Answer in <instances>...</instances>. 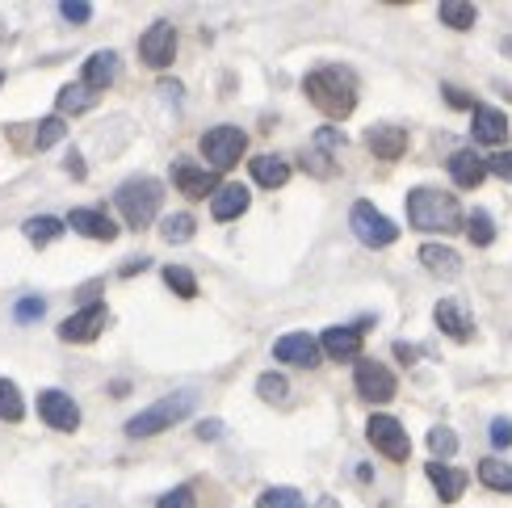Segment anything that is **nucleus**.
Listing matches in <instances>:
<instances>
[{"label":"nucleus","mask_w":512,"mask_h":508,"mask_svg":"<svg viewBox=\"0 0 512 508\" xmlns=\"http://www.w3.org/2000/svg\"><path fill=\"white\" fill-rule=\"evenodd\" d=\"M303 93H307V101H311L324 118L340 122V118H349V114L357 110V72L345 68V63H328V68H315V72H307V80H303Z\"/></svg>","instance_id":"f257e3e1"},{"label":"nucleus","mask_w":512,"mask_h":508,"mask_svg":"<svg viewBox=\"0 0 512 508\" xmlns=\"http://www.w3.org/2000/svg\"><path fill=\"white\" fill-rule=\"evenodd\" d=\"M408 219L420 231H441V236H454L466 227V215L454 194L445 189H412L408 194Z\"/></svg>","instance_id":"f03ea898"},{"label":"nucleus","mask_w":512,"mask_h":508,"mask_svg":"<svg viewBox=\"0 0 512 508\" xmlns=\"http://www.w3.org/2000/svg\"><path fill=\"white\" fill-rule=\"evenodd\" d=\"M194 404H198V391H189V387L164 395V399H156L152 408H143L139 416L126 420V437H156L164 429H173L177 420H185L189 412H194Z\"/></svg>","instance_id":"7ed1b4c3"},{"label":"nucleus","mask_w":512,"mask_h":508,"mask_svg":"<svg viewBox=\"0 0 512 508\" xmlns=\"http://www.w3.org/2000/svg\"><path fill=\"white\" fill-rule=\"evenodd\" d=\"M118 210H122V219L131 223L135 231H143L147 223H152L160 215V202H164V185L156 177H135V181H126L118 185V194H114Z\"/></svg>","instance_id":"20e7f679"},{"label":"nucleus","mask_w":512,"mask_h":508,"mask_svg":"<svg viewBox=\"0 0 512 508\" xmlns=\"http://www.w3.org/2000/svg\"><path fill=\"white\" fill-rule=\"evenodd\" d=\"M244 152H248V135L240 126H215V131L202 135V156L215 173H227L231 164H240Z\"/></svg>","instance_id":"39448f33"},{"label":"nucleus","mask_w":512,"mask_h":508,"mask_svg":"<svg viewBox=\"0 0 512 508\" xmlns=\"http://www.w3.org/2000/svg\"><path fill=\"white\" fill-rule=\"evenodd\" d=\"M349 223H353L357 240L366 244V248H387V244H395V240H399V227H395L387 215H382V210H378L374 202H353Z\"/></svg>","instance_id":"423d86ee"},{"label":"nucleus","mask_w":512,"mask_h":508,"mask_svg":"<svg viewBox=\"0 0 512 508\" xmlns=\"http://www.w3.org/2000/svg\"><path fill=\"white\" fill-rule=\"evenodd\" d=\"M366 437H370V446H374L382 458H391V462H408V454H412V437H408V429H403L399 420L387 416V412L370 416Z\"/></svg>","instance_id":"0eeeda50"},{"label":"nucleus","mask_w":512,"mask_h":508,"mask_svg":"<svg viewBox=\"0 0 512 508\" xmlns=\"http://www.w3.org/2000/svg\"><path fill=\"white\" fill-rule=\"evenodd\" d=\"M353 383H357V395L366 399V404H391L395 399V374L382 366V362H370V357H357L353 366Z\"/></svg>","instance_id":"6e6552de"},{"label":"nucleus","mask_w":512,"mask_h":508,"mask_svg":"<svg viewBox=\"0 0 512 508\" xmlns=\"http://www.w3.org/2000/svg\"><path fill=\"white\" fill-rule=\"evenodd\" d=\"M139 59L147 63V68H156V72H164L168 63L177 59V30H173V21H152V26L143 30Z\"/></svg>","instance_id":"1a4fd4ad"},{"label":"nucleus","mask_w":512,"mask_h":508,"mask_svg":"<svg viewBox=\"0 0 512 508\" xmlns=\"http://www.w3.org/2000/svg\"><path fill=\"white\" fill-rule=\"evenodd\" d=\"M374 328V320L366 315V320H357L349 328H328L324 336H319V353L332 357V362H357L361 353V336H366Z\"/></svg>","instance_id":"9d476101"},{"label":"nucleus","mask_w":512,"mask_h":508,"mask_svg":"<svg viewBox=\"0 0 512 508\" xmlns=\"http://www.w3.org/2000/svg\"><path fill=\"white\" fill-rule=\"evenodd\" d=\"M273 357L286 366H298V370H315L324 362V353H319V341L311 332H286L273 341Z\"/></svg>","instance_id":"9b49d317"},{"label":"nucleus","mask_w":512,"mask_h":508,"mask_svg":"<svg viewBox=\"0 0 512 508\" xmlns=\"http://www.w3.org/2000/svg\"><path fill=\"white\" fill-rule=\"evenodd\" d=\"M105 324H110V311H105V303H84L72 320L59 324V336H63V341H76V345H89V341H97V336L105 332Z\"/></svg>","instance_id":"f8f14e48"},{"label":"nucleus","mask_w":512,"mask_h":508,"mask_svg":"<svg viewBox=\"0 0 512 508\" xmlns=\"http://www.w3.org/2000/svg\"><path fill=\"white\" fill-rule=\"evenodd\" d=\"M38 416L59 433H76L80 429V408L72 404V395H63V391H42L38 395Z\"/></svg>","instance_id":"ddd939ff"},{"label":"nucleus","mask_w":512,"mask_h":508,"mask_svg":"<svg viewBox=\"0 0 512 508\" xmlns=\"http://www.w3.org/2000/svg\"><path fill=\"white\" fill-rule=\"evenodd\" d=\"M366 147L378 160H403L408 156V131L399 122H378L366 131Z\"/></svg>","instance_id":"4468645a"},{"label":"nucleus","mask_w":512,"mask_h":508,"mask_svg":"<svg viewBox=\"0 0 512 508\" xmlns=\"http://www.w3.org/2000/svg\"><path fill=\"white\" fill-rule=\"evenodd\" d=\"M63 227H72V231H80V236L101 240V244H110V240L118 236V223L105 219V210H93V206H76Z\"/></svg>","instance_id":"2eb2a0df"},{"label":"nucleus","mask_w":512,"mask_h":508,"mask_svg":"<svg viewBox=\"0 0 512 508\" xmlns=\"http://www.w3.org/2000/svg\"><path fill=\"white\" fill-rule=\"evenodd\" d=\"M433 320H437V328L450 336V341H458V345H466L475 336V324H471V315H466V307L462 303H454V299H441L437 307H433Z\"/></svg>","instance_id":"dca6fc26"},{"label":"nucleus","mask_w":512,"mask_h":508,"mask_svg":"<svg viewBox=\"0 0 512 508\" xmlns=\"http://www.w3.org/2000/svg\"><path fill=\"white\" fill-rule=\"evenodd\" d=\"M471 135H475V143H483V147H504V139H508V118L496 110V105H475Z\"/></svg>","instance_id":"f3484780"},{"label":"nucleus","mask_w":512,"mask_h":508,"mask_svg":"<svg viewBox=\"0 0 512 508\" xmlns=\"http://www.w3.org/2000/svg\"><path fill=\"white\" fill-rule=\"evenodd\" d=\"M248 185H236V181H231V185H219L215 189V198H210V215H215L219 223H231V219H240L244 215V210H248Z\"/></svg>","instance_id":"a211bd4d"},{"label":"nucleus","mask_w":512,"mask_h":508,"mask_svg":"<svg viewBox=\"0 0 512 508\" xmlns=\"http://www.w3.org/2000/svg\"><path fill=\"white\" fill-rule=\"evenodd\" d=\"M424 475H429V483L437 488V500H445V504H454V500L466 492V471H458V467L429 462V467H424Z\"/></svg>","instance_id":"6ab92c4d"},{"label":"nucleus","mask_w":512,"mask_h":508,"mask_svg":"<svg viewBox=\"0 0 512 508\" xmlns=\"http://www.w3.org/2000/svg\"><path fill=\"white\" fill-rule=\"evenodd\" d=\"M114 76H118V55H114V51H97V55L84 59L80 84H89L93 93H101L105 84H114Z\"/></svg>","instance_id":"aec40b11"},{"label":"nucleus","mask_w":512,"mask_h":508,"mask_svg":"<svg viewBox=\"0 0 512 508\" xmlns=\"http://www.w3.org/2000/svg\"><path fill=\"white\" fill-rule=\"evenodd\" d=\"M173 185L181 189L185 198H206V194H215V173H206V168H194V164H177L173 168Z\"/></svg>","instance_id":"412c9836"},{"label":"nucleus","mask_w":512,"mask_h":508,"mask_svg":"<svg viewBox=\"0 0 512 508\" xmlns=\"http://www.w3.org/2000/svg\"><path fill=\"white\" fill-rule=\"evenodd\" d=\"M248 168H252V181L265 189H282L290 181V164L282 156H256Z\"/></svg>","instance_id":"4be33fe9"},{"label":"nucleus","mask_w":512,"mask_h":508,"mask_svg":"<svg viewBox=\"0 0 512 508\" xmlns=\"http://www.w3.org/2000/svg\"><path fill=\"white\" fill-rule=\"evenodd\" d=\"M450 177H454L458 185H466V189H479L483 177H487V164H483L475 152H454V156H450Z\"/></svg>","instance_id":"5701e85b"},{"label":"nucleus","mask_w":512,"mask_h":508,"mask_svg":"<svg viewBox=\"0 0 512 508\" xmlns=\"http://www.w3.org/2000/svg\"><path fill=\"white\" fill-rule=\"evenodd\" d=\"M420 265L441 273V278H454V273L462 269V257H458L454 248H445V244H424L420 248Z\"/></svg>","instance_id":"b1692460"},{"label":"nucleus","mask_w":512,"mask_h":508,"mask_svg":"<svg viewBox=\"0 0 512 508\" xmlns=\"http://www.w3.org/2000/svg\"><path fill=\"white\" fill-rule=\"evenodd\" d=\"M55 105H59V114H84V110H93V105H97V93L89 89V84L76 80V84H63Z\"/></svg>","instance_id":"393cba45"},{"label":"nucleus","mask_w":512,"mask_h":508,"mask_svg":"<svg viewBox=\"0 0 512 508\" xmlns=\"http://www.w3.org/2000/svg\"><path fill=\"white\" fill-rule=\"evenodd\" d=\"M21 231H26V240L30 244H55L59 236H63V219H55V215H34V219H26V227H21Z\"/></svg>","instance_id":"a878e982"},{"label":"nucleus","mask_w":512,"mask_h":508,"mask_svg":"<svg viewBox=\"0 0 512 508\" xmlns=\"http://www.w3.org/2000/svg\"><path fill=\"white\" fill-rule=\"evenodd\" d=\"M437 13H441V21H445L450 30H471L475 17H479V9H475V5H462V0H441Z\"/></svg>","instance_id":"bb28decb"},{"label":"nucleus","mask_w":512,"mask_h":508,"mask_svg":"<svg viewBox=\"0 0 512 508\" xmlns=\"http://www.w3.org/2000/svg\"><path fill=\"white\" fill-rule=\"evenodd\" d=\"M479 479L487 483V488H496V492H508L512 496V467L500 458H483L479 462Z\"/></svg>","instance_id":"cd10ccee"},{"label":"nucleus","mask_w":512,"mask_h":508,"mask_svg":"<svg viewBox=\"0 0 512 508\" xmlns=\"http://www.w3.org/2000/svg\"><path fill=\"white\" fill-rule=\"evenodd\" d=\"M194 231H198V219L185 215V210H181V215H168V219L160 223V236H164L168 244H185L189 236H194Z\"/></svg>","instance_id":"c85d7f7f"},{"label":"nucleus","mask_w":512,"mask_h":508,"mask_svg":"<svg viewBox=\"0 0 512 508\" xmlns=\"http://www.w3.org/2000/svg\"><path fill=\"white\" fill-rule=\"evenodd\" d=\"M164 286H173V294H181V299H194L198 294V278L185 265H164Z\"/></svg>","instance_id":"c756f323"},{"label":"nucleus","mask_w":512,"mask_h":508,"mask_svg":"<svg viewBox=\"0 0 512 508\" xmlns=\"http://www.w3.org/2000/svg\"><path fill=\"white\" fill-rule=\"evenodd\" d=\"M466 231H471V240L479 244V248H487L496 240V223H492V215H487V210H471V215H466Z\"/></svg>","instance_id":"7c9ffc66"},{"label":"nucleus","mask_w":512,"mask_h":508,"mask_svg":"<svg viewBox=\"0 0 512 508\" xmlns=\"http://www.w3.org/2000/svg\"><path fill=\"white\" fill-rule=\"evenodd\" d=\"M63 135H68V122H63V118H42L38 135H34V147H38V152H47V147H55Z\"/></svg>","instance_id":"2f4dec72"},{"label":"nucleus","mask_w":512,"mask_h":508,"mask_svg":"<svg viewBox=\"0 0 512 508\" xmlns=\"http://www.w3.org/2000/svg\"><path fill=\"white\" fill-rule=\"evenodd\" d=\"M26 404H21V391L9 383V378H0V420H21Z\"/></svg>","instance_id":"473e14b6"},{"label":"nucleus","mask_w":512,"mask_h":508,"mask_svg":"<svg viewBox=\"0 0 512 508\" xmlns=\"http://www.w3.org/2000/svg\"><path fill=\"white\" fill-rule=\"evenodd\" d=\"M256 508H307V504L294 488H269V492H261Z\"/></svg>","instance_id":"72a5a7b5"},{"label":"nucleus","mask_w":512,"mask_h":508,"mask_svg":"<svg viewBox=\"0 0 512 508\" xmlns=\"http://www.w3.org/2000/svg\"><path fill=\"white\" fill-rule=\"evenodd\" d=\"M256 391H261V399H269V404H286V399H290V383L282 374H261Z\"/></svg>","instance_id":"f704fd0d"},{"label":"nucleus","mask_w":512,"mask_h":508,"mask_svg":"<svg viewBox=\"0 0 512 508\" xmlns=\"http://www.w3.org/2000/svg\"><path fill=\"white\" fill-rule=\"evenodd\" d=\"M429 450L437 454V462H441V458H450V454H458V437H454V429H445V425L429 429Z\"/></svg>","instance_id":"c9c22d12"},{"label":"nucleus","mask_w":512,"mask_h":508,"mask_svg":"<svg viewBox=\"0 0 512 508\" xmlns=\"http://www.w3.org/2000/svg\"><path fill=\"white\" fill-rule=\"evenodd\" d=\"M340 147H345V135H340L336 126H319L315 131V152L332 160V152H340Z\"/></svg>","instance_id":"e433bc0d"},{"label":"nucleus","mask_w":512,"mask_h":508,"mask_svg":"<svg viewBox=\"0 0 512 508\" xmlns=\"http://www.w3.org/2000/svg\"><path fill=\"white\" fill-rule=\"evenodd\" d=\"M42 311H47V299H42V294H30V299H21V303H17L13 315H17V324H34Z\"/></svg>","instance_id":"4c0bfd02"},{"label":"nucleus","mask_w":512,"mask_h":508,"mask_svg":"<svg viewBox=\"0 0 512 508\" xmlns=\"http://www.w3.org/2000/svg\"><path fill=\"white\" fill-rule=\"evenodd\" d=\"M156 508H194V488H189V483H185V488H173L168 496H160Z\"/></svg>","instance_id":"58836bf2"},{"label":"nucleus","mask_w":512,"mask_h":508,"mask_svg":"<svg viewBox=\"0 0 512 508\" xmlns=\"http://www.w3.org/2000/svg\"><path fill=\"white\" fill-rule=\"evenodd\" d=\"M59 13L68 17V21H76V26H84V21L93 17V5H84V0H63V5H59Z\"/></svg>","instance_id":"ea45409f"},{"label":"nucleus","mask_w":512,"mask_h":508,"mask_svg":"<svg viewBox=\"0 0 512 508\" xmlns=\"http://www.w3.org/2000/svg\"><path fill=\"white\" fill-rule=\"evenodd\" d=\"M487 437H492V446H496V450H504V446H512V425L500 416V420H492V429H487Z\"/></svg>","instance_id":"a19ab883"},{"label":"nucleus","mask_w":512,"mask_h":508,"mask_svg":"<svg viewBox=\"0 0 512 508\" xmlns=\"http://www.w3.org/2000/svg\"><path fill=\"white\" fill-rule=\"evenodd\" d=\"M487 168H492V173H500L504 181H512V152H496Z\"/></svg>","instance_id":"79ce46f5"},{"label":"nucleus","mask_w":512,"mask_h":508,"mask_svg":"<svg viewBox=\"0 0 512 508\" xmlns=\"http://www.w3.org/2000/svg\"><path fill=\"white\" fill-rule=\"evenodd\" d=\"M445 97H450V105H462V110L471 105V110H475V97H471V93H458V89H450V84H445Z\"/></svg>","instance_id":"37998d69"},{"label":"nucleus","mask_w":512,"mask_h":508,"mask_svg":"<svg viewBox=\"0 0 512 508\" xmlns=\"http://www.w3.org/2000/svg\"><path fill=\"white\" fill-rule=\"evenodd\" d=\"M219 433H223L219 420H202V425H198V437H202V441H215Z\"/></svg>","instance_id":"c03bdc74"},{"label":"nucleus","mask_w":512,"mask_h":508,"mask_svg":"<svg viewBox=\"0 0 512 508\" xmlns=\"http://www.w3.org/2000/svg\"><path fill=\"white\" fill-rule=\"evenodd\" d=\"M395 353L403 357V362H416V357H420V349H412V345H395Z\"/></svg>","instance_id":"a18cd8bd"},{"label":"nucleus","mask_w":512,"mask_h":508,"mask_svg":"<svg viewBox=\"0 0 512 508\" xmlns=\"http://www.w3.org/2000/svg\"><path fill=\"white\" fill-rule=\"evenodd\" d=\"M68 173H76V177H84V164H80V156H68Z\"/></svg>","instance_id":"49530a36"}]
</instances>
